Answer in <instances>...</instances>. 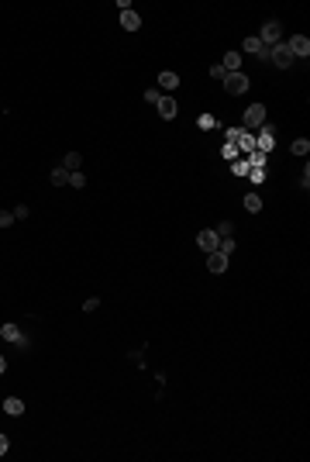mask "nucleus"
<instances>
[{
	"label": "nucleus",
	"mask_w": 310,
	"mask_h": 462,
	"mask_svg": "<svg viewBox=\"0 0 310 462\" xmlns=\"http://www.w3.org/2000/svg\"><path fill=\"white\" fill-rule=\"evenodd\" d=\"M279 38H283V28H279V21H265V24H262V31H258V42L272 49V45H279Z\"/></svg>",
	"instance_id": "obj_1"
},
{
	"label": "nucleus",
	"mask_w": 310,
	"mask_h": 462,
	"mask_svg": "<svg viewBox=\"0 0 310 462\" xmlns=\"http://www.w3.org/2000/svg\"><path fill=\"white\" fill-rule=\"evenodd\" d=\"M269 62H276V69H290V66H293V56H290L286 42L272 45V52H269Z\"/></svg>",
	"instance_id": "obj_2"
},
{
	"label": "nucleus",
	"mask_w": 310,
	"mask_h": 462,
	"mask_svg": "<svg viewBox=\"0 0 310 462\" xmlns=\"http://www.w3.org/2000/svg\"><path fill=\"white\" fill-rule=\"evenodd\" d=\"M262 124H265V104H252L245 111V131L248 128H262Z\"/></svg>",
	"instance_id": "obj_3"
},
{
	"label": "nucleus",
	"mask_w": 310,
	"mask_h": 462,
	"mask_svg": "<svg viewBox=\"0 0 310 462\" xmlns=\"http://www.w3.org/2000/svg\"><path fill=\"white\" fill-rule=\"evenodd\" d=\"M286 49H290V56H293V59H307V56H310V38L293 35V38L286 42Z\"/></svg>",
	"instance_id": "obj_4"
},
{
	"label": "nucleus",
	"mask_w": 310,
	"mask_h": 462,
	"mask_svg": "<svg viewBox=\"0 0 310 462\" xmlns=\"http://www.w3.org/2000/svg\"><path fill=\"white\" fill-rule=\"evenodd\" d=\"M224 90H228V93H245V90H248V76H245V73H228V76H224Z\"/></svg>",
	"instance_id": "obj_5"
},
{
	"label": "nucleus",
	"mask_w": 310,
	"mask_h": 462,
	"mask_svg": "<svg viewBox=\"0 0 310 462\" xmlns=\"http://www.w3.org/2000/svg\"><path fill=\"white\" fill-rule=\"evenodd\" d=\"M0 338H7V342H14L17 348H28V338L21 335V328H17V324H3V328H0Z\"/></svg>",
	"instance_id": "obj_6"
},
{
	"label": "nucleus",
	"mask_w": 310,
	"mask_h": 462,
	"mask_svg": "<svg viewBox=\"0 0 310 462\" xmlns=\"http://www.w3.org/2000/svg\"><path fill=\"white\" fill-rule=\"evenodd\" d=\"M217 241H221V238H217V231H214V228H207V231L197 234V245H200L204 252H217Z\"/></svg>",
	"instance_id": "obj_7"
},
{
	"label": "nucleus",
	"mask_w": 310,
	"mask_h": 462,
	"mask_svg": "<svg viewBox=\"0 0 310 462\" xmlns=\"http://www.w3.org/2000/svg\"><path fill=\"white\" fill-rule=\"evenodd\" d=\"M155 107H158V114H162L165 121H169V117H176V111H179V104H176L169 93H165V97H158V104H155Z\"/></svg>",
	"instance_id": "obj_8"
},
{
	"label": "nucleus",
	"mask_w": 310,
	"mask_h": 462,
	"mask_svg": "<svg viewBox=\"0 0 310 462\" xmlns=\"http://www.w3.org/2000/svg\"><path fill=\"white\" fill-rule=\"evenodd\" d=\"M207 269L210 273H224L228 269V255L224 252H207Z\"/></svg>",
	"instance_id": "obj_9"
},
{
	"label": "nucleus",
	"mask_w": 310,
	"mask_h": 462,
	"mask_svg": "<svg viewBox=\"0 0 310 462\" xmlns=\"http://www.w3.org/2000/svg\"><path fill=\"white\" fill-rule=\"evenodd\" d=\"M121 28H128V31H138V28H142V17H138V10H121Z\"/></svg>",
	"instance_id": "obj_10"
},
{
	"label": "nucleus",
	"mask_w": 310,
	"mask_h": 462,
	"mask_svg": "<svg viewBox=\"0 0 310 462\" xmlns=\"http://www.w3.org/2000/svg\"><path fill=\"white\" fill-rule=\"evenodd\" d=\"M158 86H162V90H176V86H179V73H169V69L158 73Z\"/></svg>",
	"instance_id": "obj_11"
},
{
	"label": "nucleus",
	"mask_w": 310,
	"mask_h": 462,
	"mask_svg": "<svg viewBox=\"0 0 310 462\" xmlns=\"http://www.w3.org/2000/svg\"><path fill=\"white\" fill-rule=\"evenodd\" d=\"M3 410H7L10 417H17V414H24V400H17V397H7V400H3Z\"/></svg>",
	"instance_id": "obj_12"
},
{
	"label": "nucleus",
	"mask_w": 310,
	"mask_h": 462,
	"mask_svg": "<svg viewBox=\"0 0 310 462\" xmlns=\"http://www.w3.org/2000/svg\"><path fill=\"white\" fill-rule=\"evenodd\" d=\"M241 69V52H228L224 56V73H238Z\"/></svg>",
	"instance_id": "obj_13"
},
{
	"label": "nucleus",
	"mask_w": 310,
	"mask_h": 462,
	"mask_svg": "<svg viewBox=\"0 0 310 462\" xmlns=\"http://www.w3.org/2000/svg\"><path fill=\"white\" fill-rule=\"evenodd\" d=\"M79 166H83L79 152H69L66 159H62V169H66V173H79Z\"/></svg>",
	"instance_id": "obj_14"
},
{
	"label": "nucleus",
	"mask_w": 310,
	"mask_h": 462,
	"mask_svg": "<svg viewBox=\"0 0 310 462\" xmlns=\"http://www.w3.org/2000/svg\"><path fill=\"white\" fill-rule=\"evenodd\" d=\"M245 211L258 214V211H262V197H258V193H248V197H245Z\"/></svg>",
	"instance_id": "obj_15"
},
{
	"label": "nucleus",
	"mask_w": 310,
	"mask_h": 462,
	"mask_svg": "<svg viewBox=\"0 0 310 462\" xmlns=\"http://www.w3.org/2000/svg\"><path fill=\"white\" fill-rule=\"evenodd\" d=\"M234 145H238V149H245V152H252V149H255V138H252V135H248V131H241V135H238V142H234Z\"/></svg>",
	"instance_id": "obj_16"
},
{
	"label": "nucleus",
	"mask_w": 310,
	"mask_h": 462,
	"mask_svg": "<svg viewBox=\"0 0 310 462\" xmlns=\"http://www.w3.org/2000/svg\"><path fill=\"white\" fill-rule=\"evenodd\" d=\"M52 183H55V186H66V183H69V173H66L62 166H55V169H52Z\"/></svg>",
	"instance_id": "obj_17"
},
{
	"label": "nucleus",
	"mask_w": 310,
	"mask_h": 462,
	"mask_svg": "<svg viewBox=\"0 0 310 462\" xmlns=\"http://www.w3.org/2000/svg\"><path fill=\"white\" fill-rule=\"evenodd\" d=\"M290 152H293V155H307L310 152V142H307V138H297V142L290 145Z\"/></svg>",
	"instance_id": "obj_18"
},
{
	"label": "nucleus",
	"mask_w": 310,
	"mask_h": 462,
	"mask_svg": "<svg viewBox=\"0 0 310 462\" xmlns=\"http://www.w3.org/2000/svg\"><path fill=\"white\" fill-rule=\"evenodd\" d=\"M69 186H73V190H83V186H86V176H83V169H79V173H69Z\"/></svg>",
	"instance_id": "obj_19"
},
{
	"label": "nucleus",
	"mask_w": 310,
	"mask_h": 462,
	"mask_svg": "<svg viewBox=\"0 0 310 462\" xmlns=\"http://www.w3.org/2000/svg\"><path fill=\"white\" fill-rule=\"evenodd\" d=\"M248 176H252V183H262L265 179V169L262 166H248Z\"/></svg>",
	"instance_id": "obj_20"
},
{
	"label": "nucleus",
	"mask_w": 310,
	"mask_h": 462,
	"mask_svg": "<svg viewBox=\"0 0 310 462\" xmlns=\"http://www.w3.org/2000/svg\"><path fill=\"white\" fill-rule=\"evenodd\" d=\"M214 231H217V238H231L234 225H231V221H221V228H214Z\"/></svg>",
	"instance_id": "obj_21"
},
{
	"label": "nucleus",
	"mask_w": 310,
	"mask_h": 462,
	"mask_svg": "<svg viewBox=\"0 0 310 462\" xmlns=\"http://www.w3.org/2000/svg\"><path fill=\"white\" fill-rule=\"evenodd\" d=\"M241 49H245V52H252V56H255V52H258V49H262V42H258V38H245V45H241Z\"/></svg>",
	"instance_id": "obj_22"
},
{
	"label": "nucleus",
	"mask_w": 310,
	"mask_h": 462,
	"mask_svg": "<svg viewBox=\"0 0 310 462\" xmlns=\"http://www.w3.org/2000/svg\"><path fill=\"white\" fill-rule=\"evenodd\" d=\"M214 124H217V121H214V114H200V128H204V131H210Z\"/></svg>",
	"instance_id": "obj_23"
},
{
	"label": "nucleus",
	"mask_w": 310,
	"mask_h": 462,
	"mask_svg": "<svg viewBox=\"0 0 310 462\" xmlns=\"http://www.w3.org/2000/svg\"><path fill=\"white\" fill-rule=\"evenodd\" d=\"M14 225V214L10 211H0V228H10Z\"/></svg>",
	"instance_id": "obj_24"
},
{
	"label": "nucleus",
	"mask_w": 310,
	"mask_h": 462,
	"mask_svg": "<svg viewBox=\"0 0 310 462\" xmlns=\"http://www.w3.org/2000/svg\"><path fill=\"white\" fill-rule=\"evenodd\" d=\"M158 97H162V90H145V104H158Z\"/></svg>",
	"instance_id": "obj_25"
},
{
	"label": "nucleus",
	"mask_w": 310,
	"mask_h": 462,
	"mask_svg": "<svg viewBox=\"0 0 310 462\" xmlns=\"http://www.w3.org/2000/svg\"><path fill=\"white\" fill-rule=\"evenodd\" d=\"M10 214H14V221H24V218H28V207H24V204H21V207H14V211H10Z\"/></svg>",
	"instance_id": "obj_26"
},
{
	"label": "nucleus",
	"mask_w": 310,
	"mask_h": 462,
	"mask_svg": "<svg viewBox=\"0 0 310 462\" xmlns=\"http://www.w3.org/2000/svg\"><path fill=\"white\" fill-rule=\"evenodd\" d=\"M231 169H234V173H238V176H245V173H248V159H241V162H234Z\"/></svg>",
	"instance_id": "obj_27"
},
{
	"label": "nucleus",
	"mask_w": 310,
	"mask_h": 462,
	"mask_svg": "<svg viewBox=\"0 0 310 462\" xmlns=\"http://www.w3.org/2000/svg\"><path fill=\"white\" fill-rule=\"evenodd\" d=\"M221 152H224V159H234V155H238V145H231V142H228V145H224Z\"/></svg>",
	"instance_id": "obj_28"
},
{
	"label": "nucleus",
	"mask_w": 310,
	"mask_h": 462,
	"mask_svg": "<svg viewBox=\"0 0 310 462\" xmlns=\"http://www.w3.org/2000/svg\"><path fill=\"white\" fill-rule=\"evenodd\" d=\"M210 76H214V79H224L228 73H224V66H210Z\"/></svg>",
	"instance_id": "obj_29"
},
{
	"label": "nucleus",
	"mask_w": 310,
	"mask_h": 462,
	"mask_svg": "<svg viewBox=\"0 0 310 462\" xmlns=\"http://www.w3.org/2000/svg\"><path fill=\"white\" fill-rule=\"evenodd\" d=\"M100 307V300H97V297H90V300H83V310H97Z\"/></svg>",
	"instance_id": "obj_30"
},
{
	"label": "nucleus",
	"mask_w": 310,
	"mask_h": 462,
	"mask_svg": "<svg viewBox=\"0 0 310 462\" xmlns=\"http://www.w3.org/2000/svg\"><path fill=\"white\" fill-rule=\"evenodd\" d=\"M0 456H7V438L0 435Z\"/></svg>",
	"instance_id": "obj_31"
},
{
	"label": "nucleus",
	"mask_w": 310,
	"mask_h": 462,
	"mask_svg": "<svg viewBox=\"0 0 310 462\" xmlns=\"http://www.w3.org/2000/svg\"><path fill=\"white\" fill-rule=\"evenodd\" d=\"M3 369H7V362H3V355H0V376H3Z\"/></svg>",
	"instance_id": "obj_32"
}]
</instances>
